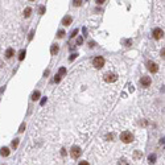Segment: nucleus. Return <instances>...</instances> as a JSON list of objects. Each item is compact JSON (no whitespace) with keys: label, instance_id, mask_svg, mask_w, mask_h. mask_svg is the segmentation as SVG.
Segmentation results:
<instances>
[{"label":"nucleus","instance_id":"obj_27","mask_svg":"<svg viewBox=\"0 0 165 165\" xmlns=\"http://www.w3.org/2000/svg\"><path fill=\"white\" fill-rule=\"evenodd\" d=\"M45 102H46V98H44V99L41 101V106H44V105H45Z\"/></svg>","mask_w":165,"mask_h":165},{"label":"nucleus","instance_id":"obj_25","mask_svg":"<svg viewBox=\"0 0 165 165\" xmlns=\"http://www.w3.org/2000/svg\"><path fill=\"white\" fill-rule=\"evenodd\" d=\"M44 12H45V7H44V5H42V7H40V13L42 15V13H44Z\"/></svg>","mask_w":165,"mask_h":165},{"label":"nucleus","instance_id":"obj_9","mask_svg":"<svg viewBox=\"0 0 165 165\" xmlns=\"http://www.w3.org/2000/svg\"><path fill=\"white\" fill-rule=\"evenodd\" d=\"M0 155L3 156V157H7V156H9V148H7V147H3V148L0 149Z\"/></svg>","mask_w":165,"mask_h":165},{"label":"nucleus","instance_id":"obj_3","mask_svg":"<svg viewBox=\"0 0 165 165\" xmlns=\"http://www.w3.org/2000/svg\"><path fill=\"white\" fill-rule=\"evenodd\" d=\"M152 36H153V38H156V40H160V38L164 37V30H162L161 28H155L153 32H152Z\"/></svg>","mask_w":165,"mask_h":165},{"label":"nucleus","instance_id":"obj_18","mask_svg":"<svg viewBox=\"0 0 165 165\" xmlns=\"http://www.w3.org/2000/svg\"><path fill=\"white\" fill-rule=\"evenodd\" d=\"M65 74H66V69H65V68H61L58 75H60V77H62V75H65Z\"/></svg>","mask_w":165,"mask_h":165},{"label":"nucleus","instance_id":"obj_11","mask_svg":"<svg viewBox=\"0 0 165 165\" xmlns=\"http://www.w3.org/2000/svg\"><path fill=\"white\" fill-rule=\"evenodd\" d=\"M13 54H15V50L12 49V48H8L7 50H5V57L7 58H12L13 57Z\"/></svg>","mask_w":165,"mask_h":165},{"label":"nucleus","instance_id":"obj_14","mask_svg":"<svg viewBox=\"0 0 165 165\" xmlns=\"http://www.w3.org/2000/svg\"><path fill=\"white\" fill-rule=\"evenodd\" d=\"M30 12H32V8L27 7V8H25V11H24V16H25V17H29L30 16Z\"/></svg>","mask_w":165,"mask_h":165},{"label":"nucleus","instance_id":"obj_26","mask_svg":"<svg viewBox=\"0 0 165 165\" xmlns=\"http://www.w3.org/2000/svg\"><path fill=\"white\" fill-rule=\"evenodd\" d=\"M78 165H89V161H81Z\"/></svg>","mask_w":165,"mask_h":165},{"label":"nucleus","instance_id":"obj_7","mask_svg":"<svg viewBox=\"0 0 165 165\" xmlns=\"http://www.w3.org/2000/svg\"><path fill=\"white\" fill-rule=\"evenodd\" d=\"M147 66H148V70L151 71V73H157L158 66L155 64V62H152V61H148V62H147Z\"/></svg>","mask_w":165,"mask_h":165},{"label":"nucleus","instance_id":"obj_22","mask_svg":"<svg viewBox=\"0 0 165 165\" xmlns=\"http://www.w3.org/2000/svg\"><path fill=\"white\" fill-rule=\"evenodd\" d=\"M60 81H61V77L57 74V75H56V78H54V82H56V83H58Z\"/></svg>","mask_w":165,"mask_h":165},{"label":"nucleus","instance_id":"obj_1","mask_svg":"<svg viewBox=\"0 0 165 165\" xmlns=\"http://www.w3.org/2000/svg\"><path fill=\"white\" fill-rule=\"evenodd\" d=\"M120 140H121L123 143H125V144H128V143H132V141H133V135H132L131 132L124 131V132H121Z\"/></svg>","mask_w":165,"mask_h":165},{"label":"nucleus","instance_id":"obj_31","mask_svg":"<svg viewBox=\"0 0 165 165\" xmlns=\"http://www.w3.org/2000/svg\"><path fill=\"white\" fill-rule=\"evenodd\" d=\"M135 157H136V158L140 157V153H139V152H136V153H135Z\"/></svg>","mask_w":165,"mask_h":165},{"label":"nucleus","instance_id":"obj_21","mask_svg":"<svg viewBox=\"0 0 165 165\" xmlns=\"http://www.w3.org/2000/svg\"><path fill=\"white\" fill-rule=\"evenodd\" d=\"M24 129H25V123H23V124L20 125V129H19V132H24Z\"/></svg>","mask_w":165,"mask_h":165},{"label":"nucleus","instance_id":"obj_4","mask_svg":"<svg viewBox=\"0 0 165 165\" xmlns=\"http://www.w3.org/2000/svg\"><path fill=\"white\" fill-rule=\"evenodd\" d=\"M81 148L79 147H77V145H74V147H71V149H70V155H71V157L73 158H78L79 156H81Z\"/></svg>","mask_w":165,"mask_h":165},{"label":"nucleus","instance_id":"obj_2","mask_svg":"<svg viewBox=\"0 0 165 165\" xmlns=\"http://www.w3.org/2000/svg\"><path fill=\"white\" fill-rule=\"evenodd\" d=\"M93 66L97 69H101L105 66V58L103 57H95L94 60H93Z\"/></svg>","mask_w":165,"mask_h":165},{"label":"nucleus","instance_id":"obj_6","mask_svg":"<svg viewBox=\"0 0 165 165\" xmlns=\"http://www.w3.org/2000/svg\"><path fill=\"white\" fill-rule=\"evenodd\" d=\"M118 79V77H116V74H114V73H107V74H105V81L108 82V83H112V82H115Z\"/></svg>","mask_w":165,"mask_h":165},{"label":"nucleus","instance_id":"obj_13","mask_svg":"<svg viewBox=\"0 0 165 165\" xmlns=\"http://www.w3.org/2000/svg\"><path fill=\"white\" fill-rule=\"evenodd\" d=\"M148 161H149V164H155L156 162V155H149Z\"/></svg>","mask_w":165,"mask_h":165},{"label":"nucleus","instance_id":"obj_16","mask_svg":"<svg viewBox=\"0 0 165 165\" xmlns=\"http://www.w3.org/2000/svg\"><path fill=\"white\" fill-rule=\"evenodd\" d=\"M17 147H19V139H15L13 141H12V148L16 149Z\"/></svg>","mask_w":165,"mask_h":165},{"label":"nucleus","instance_id":"obj_12","mask_svg":"<svg viewBox=\"0 0 165 165\" xmlns=\"http://www.w3.org/2000/svg\"><path fill=\"white\" fill-rule=\"evenodd\" d=\"M40 95H41V93H40L38 90H36V91L33 93V94H32V101H34V102H36V101H38Z\"/></svg>","mask_w":165,"mask_h":165},{"label":"nucleus","instance_id":"obj_19","mask_svg":"<svg viewBox=\"0 0 165 165\" xmlns=\"http://www.w3.org/2000/svg\"><path fill=\"white\" fill-rule=\"evenodd\" d=\"M57 36H58V38H62L65 36V32H64V30H58V34H57Z\"/></svg>","mask_w":165,"mask_h":165},{"label":"nucleus","instance_id":"obj_23","mask_svg":"<svg viewBox=\"0 0 165 165\" xmlns=\"http://www.w3.org/2000/svg\"><path fill=\"white\" fill-rule=\"evenodd\" d=\"M82 41H83V38H82V37H78V40H77V45H81V44H82Z\"/></svg>","mask_w":165,"mask_h":165},{"label":"nucleus","instance_id":"obj_24","mask_svg":"<svg viewBox=\"0 0 165 165\" xmlns=\"http://www.w3.org/2000/svg\"><path fill=\"white\" fill-rule=\"evenodd\" d=\"M75 57H77V54H75V53H73V54H71V56H70V61L75 60Z\"/></svg>","mask_w":165,"mask_h":165},{"label":"nucleus","instance_id":"obj_20","mask_svg":"<svg viewBox=\"0 0 165 165\" xmlns=\"http://www.w3.org/2000/svg\"><path fill=\"white\" fill-rule=\"evenodd\" d=\"M77 33H78V29H74V30H73V32H71L70 37H75V36H77Z\"/></svg>","mask_w":165,"mask_h":165},{"label":"nucleus","instance_id":"obj_5","mask_svg":"<svg viewBox=\"0 0 165 165\" xmlns=\"http://www.w3.org/2000/svg\"><path fill=\"white\" fill-rule=\"evenodd\" d=\"M152 83V79L149 77H147V75H144V77H141V79H140V85H141V87H149V85Z\"/></svg>","mask_w":165,"mask_h":165},{"label":"nucleus","instance_id":"obj_30","mask_svg":"<svg viewBox=\"0 0 165 165\" xmlns=\"http://www.w3.org/2000/svg\"><path fill=\"white\" fill-rule=\"evenodd\" d=\"M61 151H62V152H61V155H62V156L66 155V151H65V149H61Z\"/></svg>","mask_w":165,"mask_h":165},{"label":"nucleus","instance_id":"obj_28","mask_svg":"<svg viewBox=\"0 0 165 165\" xmlns=\"http://www.w3.org/2000/svg\"><path fill=\"white\" fill-rule=\"evenodd\" d=\"M97 3H98V4H103V3H106V1H105V0H98Z\"/></svg>","mask_w":165,"mask_h":165},{"label":"nucleus","instance_id":"obj_10","mask_svg":"<svg viewBox=\"0 0 165 165\" xmlns=\"http://www.w3.org/2000/svg\"><path fill=\"white\" fill-rule=\"evenodd\" d=\"M60 52V46H58L57 44H54V45H52V48H50V53L53 54V56H56V54Z\"/></svg>","mask_w":165,"mask_h":165},{"label":"nucleus","instance_id":"obj_17","mask_svg":"<svg viewBox=\"0 0 165 165\" xmlns=\"http://www.w3.org/2000/svg\"><path fill=\"white\" fill-rule=\"evenodd\" d=\"M73 5H74V7H81L82 1H81V0H74V1H73Z\"/></svg>","mask_w":165,"mask_h":165},{"label":"nucleus","instance_id":"obj_29","mask_svg":"<svg viewBox=\"0 0 165 165\" xmlns=\"http://www.w3.org/2000/svg\"><path fill=\"white\" fill-rule=\"evenodd\" d=\"M33 33H34V32L32 30V32H30V34H29V40H32V37H33Z\"/></svg>","mask_w":165,"mask_h":165},{"label":"nucleus","instance_id":"obj_15","mask_svg":"<svg viewBox=\"0 0 165 165\" xmlns=\"http://www.w3.org/2000/svg\"><path fill=\"white\" fill-rule=\"evenodd\" d=\"M25 56H27V52H25V50H21V52H20V54H19V60L23 61L24 58H25Z\"/></svg>","mask_w":165,"mask_h":165},{"label":"nucleus","instance_id":"obj_8","mask_svg":"<svg viewBox=\"0 0 165 165\" xmlns=\"http://www.w3.org/2000/svg\"><path fill=\"white\" fill-rule=\"evenodd\" d=\"M71 21H73V17H71V16H65L64 19H62V24H64V25H66V27H68V25H70Z\"/></svg>","mask_w":165,"mask_h":165}]
</instances>
